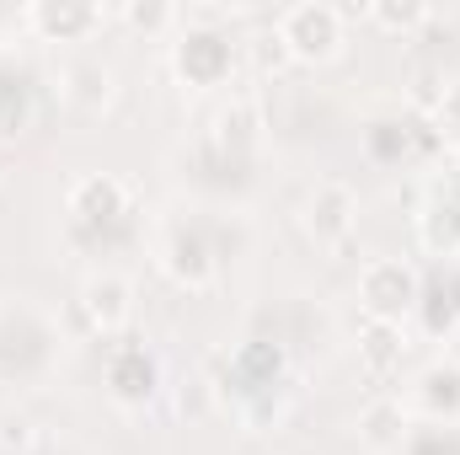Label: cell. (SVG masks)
I'll return each mask as SVG.
<instances>
[{"label": "cell", "instance_id": "52a82bcc", "mask_svg": "<svg viewBox=\"0 0 460 455\" xmlns=\"http://www.w3.org/2000/svg\"><path fill=\"white\" fill-rule=\"evenodd\" d=\"M230 65V49L220 32H204V27H188L182 49H177V70L193 81V86H215L220 70Z\"/></svg>", "mask_w": 460, "mask_h": 455}, {"label": "cell", "instance_id": "2e32d148", "mask_svg": "<svg viewBox=\"0 0 460 455\" xmlns=\"http://www.w3.org/2000/svg\"><path fill=\"white\" fill-rule=\"evenodd\" d=\"M0 445H5V451H27V445H32V424H27V418H5V424H0Z\"/></svg>", "mask_w": 460, "mask_h": 455}, {"label": "cell", "instance_id": "5b68a950", "mask_svg": "<svg viewBox=\"0 0 460 455\" xmlns=\"http://www.w3.org/2000/svg\"><path fill=\"white\" fill-rule=\"evenodd\" d=\"M81 317H86V327L92 333H102V338H118L123 327H128V317H134V284L123 279V273H92L86 284H81Z\"/></svg>", "mask_w": 460, "mask_h": 455}, {"label": "cell", "instance_id": "9c48e42d", "mask_svg": "<svg viewBox=\"0 0 460 455\" xmlns=\"http://www.w3.org/2000/svg\"><path fill=\"white\" fill-rule=\"evenodd\" d=\"M402 353H407V338H402V327H391V322H369V327L358 333V364H364L369 375H391V370L402 364Z\"/></svg>", "mask_w": 460, "mask_h": 455}, {"label": "cell", "instance_id": "8992f818", "mask_svg": "<svg viewBox=\"0 0 460 455\" xmlns=\"http://www.w3.org/2000/svg\"><path fill=\"white\" fill-rule=\"evenodd\" d=\"M65 204H70V215L81 226H118L128 215V188H123V177H113V172H86L70 188Z\"/></svg>", "mask_w": 460, "mask_h": 455}, {"label": "cell", "instance_id": "3957f363", "mask_svg": "<svg viewBox=\"0 0 460 455\" xmlns=\"http://www.w3.org/2000/svg\"><path fill=\"white\" fill-rule=\"evenodd\" d=\"M305 236L316 246H348V236L358 226V199L348 183H316V193L305 199V215H300Z\"/></svg>", "mask_w": 460, "mask_h": 455}, {"label": "cell", "instance_id": "5bb4252c", "mask_svg": "<svg viewBox=\"0 0 460 455\" xmlns=\"http://www.w3.org/2000/svg\"><path fill=\"white\" fill-rule=\"evenodd\" d=\"M364 16H369L380 32H412V27H423L434 11H429L423 0H375Z\"/></svg>", "mask_w": 460, "mask_h": 455}, {"label": "cell", "instance_id": "277c9868", "mask_svg": "<svg viewBox=\"0 0 460 455\" xmlns=\"http://www.w3.org/2000/svg\"><path fill=\"white\" fill-rule=\"evenodd\" d=\"M22 22L43 43H86L102 27V5H92V0H32L22 11Z\"/></svg>", "mask_w": 460, "mask_h": 455}, {"label": "cell", "instance_id": "9a60e30c", "mask_svg": "<svg viewBox=\"0 0 460 455\" xmlns=\"http://www.w3.org/2000/svg\"><path fill=\"white\" fill-rule=\"evenodd\" d=\"M241 49H246V59H252V70H257V76H279V70L289 65V49H284L279 27H262V32H252Z\"/></svg>", "mask_w": 460, "mask_h": 455}, {"label": "cell", "instance_id": "4fadbf2b", "mask_svg": "<svg viewBox=\"0 0 460 455\" xmlns=\"http://www.w3.org/2000/svg\"><path fill=\"white\" fill-rule=\"evenodd\" d=\"M118 22H123L128 32L161 38V32H172V27L182 22V11H177V5H166V0H123V5H118Z\"/></svg>", "mask_w": 460, "mask_h": 455}, {"label": "cell", "instance_id": "8fae6325", "mask_svg": "<svg viewBox=\"0 0 460 455\" xmlns=\"http://www.w3.org/2000/svg\"><path fill=\"white\" fill-rule=\"evenodd\" d=\"M418 241L439 257H456L460 252V204L456 199H434L423 215H418Z\"/></svg>", "mask_w": 460, "mask_h": 455}, {"label": "cell", "instance_id": "7c38bea8", "mask_svg": "<svg viewBox=\"0 0 460 455\" xmlns=\"http://www.w3.org/2000/svg\"><path fill=\"white\" fill-rule=\"evenodd\" d=\"M65 97H70L75 108H86V113L108 108V97H113V70H108V65H70V70H65Z\"/></svg>", "mask_w": 460, "mask_h": 455}, {"label": "cell", "instance_id": "6da1fadb", "mask_svg": "<svg viewBox=\"0 0 460 455\" xmlns=\"http://www.w3.org/2000/svg\"><path fill=\"white\" fill-rule=\"evenodd\" d=\"M273 27H279V38L289 49V65H332L348 43L343 5H327V0H300Z\"/></svg>", "mask_w": 460, "mask_h": 455}, {"label": "cell", "instance_id": "7a4b0ae2", "mask_svg": "<svg viewBox=\"0 0 460 455\" xmlns=\"http://www.w3.org/2000/svg\"><path fill=\"white\" fill-rule=\"evenodd\" d=\"M418 295H423V279H418V268L407 257H375L358 273V306H364L369 322L402 327L418 311Z\"/></svg>", "mask_w": 460, "mask_h": 455}, {"label": "cell", "instance_id": "ba28073f", "mask_svg": "<svg viewBox=\"0 0 460 455\" xmlns=\"http://www.w3.org/2000/svg\"><path fill=\"white\" fill-rule=\"evenodd\" d=\"M402 434H407V407H402L396 397H375V402L358 413V440H364L375 455L396 451Z\"/></svg>", "mask_w": 460, "mask_h": 455}, {"label": "cell", "instance_id": "30bf717a", "mask_svg": "<svg viewBox=\"0 0 460 455\" xmlns=\"http://www.w3.org/2000/svg\"><path fill=\"white\" fill-rule=\"evenodd\" d=\"M418 402L429 418H456L460 413V364H429L418 375Z\"/></svg>", "mask_w": 460, "mask_h": 455}]
</instances>
